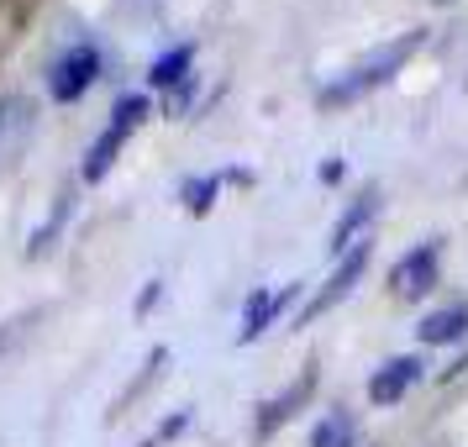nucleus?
<instances>
[{"label": "nucleus", "instance_id": "obj_1", "mask_svg": "<svg viewBox=\"0 0 468 447\" xmlns=\"http://www.w3.org/2000/svg\"><path fill=\"white\" fill-rule=\"evenodd\" d=\"M426 43V32H405V37H395V43H384L374 59H363V64H353L342 80H332V85L321 90V106H342V101H358L363 90L384 85V80H395L405 69V59L416 53V48Z\"/></svg>", "mask_w": 468, "mask_h": 447}, {"label": "nucleus", "instance_id": "obj_2", "mask_svg": "<svg viewBox=\"0 0 468 447\" xmlns=\"http://www.w3.org/2000/svg\"><path fill=\"white\" fill-rule=\"evenodd\" d=\"M95 74H101V53H95L90 43L69 48L64 59L53 64V74H48V95H53L58 106H74V101L95 85Z\"/></svg>", "mask_w": 468, "mask_h": 447}, {"label": "nucleus", "instance_id": "obj_3", "mask_svg": "<svg viewBox=\"0 0 468 447\" xmlns=\"http://www.w3.org/2000/svg\"><path fill=\"white\" fill-rule=\"evenodd\" d=\"M363 269H368V248H353V253H347V258L337 263V274H332V279H326V284L316 290V300H311V305L300 311V326H311V321L326 316L332 305H342V300L353 295V284L363 279Z\"/></svg>", "mask_w": 468, "mask_h": 447}, {"label": "nucleus", "instance_id": "obj_4", "mask_svg": "<svg viewBox=\"0 0 468 447\" xmlns=\"http://www.w3.org/2000/svg\"><path fill=\"white\" fill-rule=\"evenodd\" d=\"M437 284V242H421L416 253H405L395 269H389V290L400 300H416Z\"/></svg>", "mask_w": 468, "mask_h": 447}, {"label": "nucleus", "instance_id": "obj_5", "mask_svg": "<svg viewBox=\"0 0 468 447\" xmlns=\"http://www.w3.org/2000/svg\"><path fill=\"white\" fill-rule=\"evenodd\" d=\"M295 295H300V284H284V290H253L248 311H242V332H237V342H258L279 316H284V311H290V300Z\"/></svg>", "mask_w": 468, "mask_h": 447}, {"label": "nucleus", "instance_id": "obj_6", "mask_svg": "<svg viewBox=\"0 0 468 447\" xmlns=\"http://www.w3.org/2000/svg\"><path fill=\"white\" fill-rule=\"evenodd\" d=\"M421 368L426 363L416 358V353H405V358H389L384 368H374V379H368V400L374 405H395L410 389V384L421 379Z\"/></svg>", "mask_w": 468, "mask_h": 447}, {"label": "nucleus", "instance_id": "obj_7", "mask_svg": "<svg viewBox=\"0 0 468 447\" xmlns=\"http://www.w3.org/2000/svg\"><path fill=\"white\" fill-rule=\"evenodd\" d=\"M27 132H32V106H27L22 95L0 101V174L11 169V153H22Z\"/></svg>", "mask_w": 468, "mask_h": 447}, {"label": "nucleus", "instance_id": "obj_8", "mask_svg": "<svg viewBox=\"0 0 468 447\" xmlns=\"http://www.w3.org/2000/svg\"><path fill=\"white\" fill-rule=\"evenodd\" d=\"M468 332V305H447V311H431V316L416 326V337L426 347H447V342H458Z\"/></svg>", "mask_w": 468, "mask_h": 447}, {"label": "nucleus", "instance_id": "obj_9", "mask_svg": "<svg viewBox=\"0 0 468 447\" xmlns=\"http://www.w3.org/2000/svg\"><path fill=\"white\" fill-rule=\"evenodd\" d=\"M127 137H132V132H127V127H116V122H111V127L101 132V137H95V148L85 153V185H101V179H106Z\"/></svg>", "mask_w": 468, "mask_h": 447}, {"label": "nucleus", "instance_id": "obj_10", "mask_svg": "<svg viewBox=\"0 0 468 447\" xmlns=\"http://www.w3.org/2000/svg\"><path fill=\"white\" fill-rule=\"evenodd\" d=\"M374 211H379V195H374V190L358 195V200L347 206V216H342L337 227H332V242H326V248H332V253H342V248H347V242H353V237H358L368 221H374Z\"/></svg>", "mask_w": 468, "mask_h": 447}, {"label": "nucleus", "instance_id": "obj_11", "mask_svg": "<svg viewBox=\"0 0 468 447\" xmlns=\"http://www.w3.org/2000/svg\"><path fill=\"white\" fill-rule=\"evenodd\" d=\"M311 384H316V374L305 368V374H300V384L290 389V395H279V400L263 405V416H258V437H269V431H274V426L284 421V416H295V405L305 400V395H311Z\"/></svg>", "mask_w": 468, "mask_h": 447}, {"label": "nucleus", "instance_id": "obj_12", "mask_svg": "<svg viewBox=\"0 0 468 447\" xmlns=\"http://www.w3.org/2000/svg\"><path fill=\"white\" fill-rule=\"evenodd\" d=\"M311 447H358V421H353V410L337 405V410L311 431Z\"/></svg>", "mask_w": 468, "mask_h": 447}, {"label": "nucleus", "instance_id": "obj_13", "mask_svg": "<svg viewBox=\"0 0 468 447\" xmlns=\"http://www.w3.org/2000/svg\"><path fill=\"white\" fill-rule=\"evenodd\" d=\"M190 64H195V48H169L164 59H153V69H148V85H153V90L185 85V74H190Z\"/></svg>", "mask_w": 468, "mask_h": 447}, {"label": "nucleus", "instance_id": "obj_14", "mask_svg": "<svg viewBox=\"0 0 468 447\" xmlns=\"http://www.w3.org/2000/svg\"><path fill=\"white\" fill-rule=\"evenodd\" d=\"M64 216H69V200H58V206H53V216H48L43 227L32 232V248H27V253H32V258L48 253V248H53V237H58V227H64Z\"/></svg>", "mask_w": 468, "mask_h": 447}, {"label": "nucleus", "instance_id": "obj_15", "mask_svg": "<svg viewBox=\"0 0 468 447\" xmlns=\"http://www.w3.org/2000/svg\"><path fill=\"white\" fill-rule=\"evenodd\" d=\"M179 195H185V206H190L195 216H206L211 211V200H216V179L211 174H206V179H185V190Z\"/></svg>", "mask_w": 468, "mask_h": 447}, {"label": "nucleus", "instance_id": "obj_16", "mask_svg": "<svg viewBox=\"0 0 468 447\" xmlns=\"http://www.w3.org/2000/svg\"><path fill=\"white\" fill-rule=\"evenodd\" d=\"M143 116H148V95H127V101H116V111H111V122L127 127V132L143 127Z\"/></svg>", "mask_w": 468, "mask_h": 447}, {"label": "nucleus", "instance_id": "obj_17", "mask_svg": "<svg viewBox=\"0 0 468 447\" xmlns=\"http://www.w3.org/2000/svg\"><path fill=\"white\" fill-rule=\"evenodd\" d=\"M185 421H190L185 410H179V416H169V421L158 426V431H153V437H148V442H143V447H158V442H169V437H174V431H179V426H185Z\"/></svg>", "mask_w": 468, "mask_h": 447}, {"label": "nucleus", "instance_id": "obj_18", "mask_svg": "<svg viewBox=\"0 0 468 447\" xmlns=\"http://www.w3.org/2000/svg\"><path fill=\"white\" fill-rule=\"evenodd\" d=\"M158 290H164V284H158V279H153L148 290H143V300H137V316H148V311H153V300H158Z\"/></svg>", "mask_w": 468, "mask_h": 447}, {"label": "nucleus", "instance_id": "obj_19", "mask_svg": "<svg viewBox=\"0 0 468 447\" xmlns=\"http://www.w3.org/2000/svg\"><path fill=\"white\" fill-rule=\"evenodd\" d=\"M321 179H326V185H337V179H342V158H326V164H321Z\"/></svg>", "mask_w": 468, "mask_h": 447}, {"label": "nucleus", "instance_id": "obj_20", "mask_svg": "<svg viewBox=\"0 0 468 447\" xmlns=\"http://www.w3.org/2000/svg\"><path fill=\"white\" fill-rule=\"evenodd\" d=\"M437 5H447V0H437Z\"/></svg>", "mask_w": 468, "mask_h": 447}]
</instances>
